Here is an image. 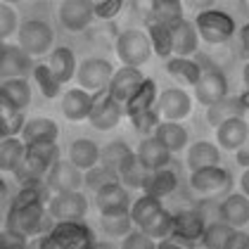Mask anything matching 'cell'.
I'll list each match as a JSON object with an SVG mask.
<instances>
[{
  "label": "cell",
  "instance_id": "obj_1",
  "mask_svg": "<svg viewBox=\"0 0 249 249\" xmlns=\"http://www.w3.org/2000/svg\"><path fill=\"white\" fill-rule=\"evenodd\" d=\"M55 218L48 213L45 204H26V207H17V204H10L7 216H5V228L21 232L26 237H38L40 232H50L55 228L53 223Z\"/></svg>",
  "mask_w": 249,
  "mask_h": 249
},
{
  "label": "cell",
  "instance_id": "obj_2",
  "mask_svg": "<svg viewBox=\"0 0 249 249\" xmlns=\"http://www.w3.org/2000/svg\"><path fill=\"white\" fill-rule=\"evenodd\" d=\"M116 57L124 62V67L140 69L147 59L152 57V43L150 36H145L138 29H126L116 36Z\"/></svg>",
  "mask_w": 249,
  "mask_h": 249
},
{
  "label": "cell",
  "instance_id": "obj_3",
  "mask_svg": "<svg viewBox=\"0 0 249 249\" xmlns=\"http://www.w3.org/2000/svg\"><path fill=\"white\" fill-rule=\"evenodd\" d=\"M195 29H197L202 40H207L209 45H218V43H226L232 36L235 21L223 10H202L195 17Z\"/></svg>",
  "mask_w": 249,
  "mask_h": 249
},
{
  "label": "cell",
  "instance_id": "obj_4",
  "mask_svg": "<svg viewBox=\"0 0 249 249\" xmlns=\"http://www.w3.org/2000/svg\"><path fill=\"white\" fill-rule=\"evenodd\" d=\"M124 112H126V107L109 95V88H102V90L93 93V109H90L88 121L97 131H109L121 124Z\"/></svg>",
  "mask_w": 249,
  "mask_h": 249
},
{
  "label": "cell",
  "instance_id": "obj_5",
  "mask_svg": "<svg viewBox=\"0 0 249 249\" xmlns=\"http://www.w3.org/2000/svg\"><path fill=\"white\" fill-rule=\"evenodd\" d=\"M114 76V67L102 57H88L83 59L78 64V71H76V78H78V86L83 90H102L109 86V81Z\"/></svg>",
  "mask_w": 249,
  "mask_h": 249
},
{
  "label": "cell",
  "instance_id": "obj_6",
  "mask_svg": "<svg viewBox=\"0 0 249 249\" xmlns=\"http://www.w3.org/2000/svg\"><path fill=\"white\" fill-rule=\"evenodd\" d=\"M53 45V29L43 19H26L19 26V48L29 55H45Z\"/></svg>",
  "mask_w": 249,
  "mask_h": 249
},
{
  "label": "cell",
  "instance_id": "obj_7",
  "mask_svg": "<svg viewBox=\"0 0 249 249\" xmlns=\"http://www.w3.org/2000/svg\"><path fill=\"white\" fill-rule=\"evenodd\" d=\"M88 211V199L83 192H62V195H53L50 204H48V213L55 221H81Z\"/></svg>",
  "mask_w": 249,
  "mask_h": 249
},
{
  "label": "cell",
  "instance_id": "obj_8",
  "mask_svg": "<svg viewBox=\"0 0 249 249\" xmlns=\"http://www.w3.org/2000/svg\"><path fill=\"white\" fill-rule=\"evenodd\" d=\"M45 183L50 185V190L62 195V192H78V188L86 183L83 173L78 166H74L71 161H55L50 166V171L45 176Z\"/></svg>",
  "mask_w": 249,
  "mask_h": 249
},
{
  "label": "cell",
  "instance_id": "obj_9",
  "mask_svg": "<svg viewBox=\"0 0 249 249\" xmlns=\"http://www.w3.org/2000/svg\"><path fill=\"white\" fill-rule=\"evenodd\" d=\"M190 188L199 195H218L232 188V176L223 166H209L190 176Z\"/></svg>",
  "mask_w": 249,
  "mask_h": 249
},
{
  "label": "cell",
  "instance_id": "obj_10",
  "mask_svg": "<svg viewBox=\"0 0 249 249\" xmlns=\"http://www.w3.org/2000/svg\"><path fill=\"white\" fill-rule=\"evenodd\" d=\"M95 204L100 216L107 213H128L131 211V195L124 183H109L95 192Z\"/></svg>",
  "mask_w": 249,
  "mask_h": 249
},
{
  "label": "cell",
  "instance_id": "obj_11",
  "mask_svg": "<svg viewBox=\"0 0 249 249\" xmlns=\"http://www.w3.org/2000/svg\"><path fill=\"white\" fill-rule=\"evenodd\" d=\"M95 17V2L90 0H67L59 5V21L69 31H83Z\"/></svg>",
  "mask_w": 249,
  "mask_h": 249
},
{
  "label": "cell",
  "instance_id": "obj_12",
  "mask_svg": "<svg viewBox=\"0 0 249 249\" xmlns=\"http://www.w3.org/2000/svg\"><path fill=\"white\" fill-rule=\"evenodd\" d=\"M228 95V81H226V74L221 69H209V71H202V78L197 81L195 86V97L199 105L204 107H211L213 102L223 100Z\"/></svg>",
  "mask_w": 249,
  "mask_h": 249
},
{
  "label": "cell",
  "instance_id": "obj_13",
  "mask_svg": "<svg viewBox=\"0 0 249 249\" xmlns=\"http://www.w3.org/2000/svg\"><path fill=\"white\" fill-rule=\"evenodd\" d=\"M157 109L164 121H183L185 116L190 114L192 109V100L183 88H166L159 100H157Z\"/></svg>",
  "mask_w": 249,
  "mask_h": 249
},
{
  "label": "cell",
  "instance_id": "obj_14",
  "mask_svg": "<svg viewBox=\"0 0 249 249\" xmlns=\"http://www.w3.org/2000/svg\"><path fill=\"white\" fill-rule=\"evenodd\" d=\"M145 74L140 71V69H135V67H121V69H116L112 81H109V95L114 97L116 102H121V105H126L131 97L135 95V90L142 86V81H145Z\"/></svg>",
  "mask_w": 249,
  "mask_h": 249
},
{
  "label": "cell",
  "instance_id": "obj_15",
  "mask_svg": "<svg viewBox=\"0 0 249 249\" xmlns=\"http://www.w3.org/2000/svg\"><path fill=\"white\" fill-rule=\"evenodd\" d=\"M31 69V55L24 53L19 45L2 43L0 45V74L5 81L10 78H24V74Z\"/></svg>",
  "mask_w": 249,
  "mask_h": 249
},
{
  "label": "cell",
  "instance_id": "obj_16",
  "mask_svg": "<svg viewBox=\"0 0 249 249\" xmlns=\"http://www.w3.org/2000/svg\"><path fill=\"white\" fill-rule=\"evenodd\" d=\"M207 228V223L202 221V216L197 211H178L173 213V228L171 235L176 242H197L202 240V232Z\"/></svg>",
  "mask_w": 249,
  "mask_h": 249
},
{
  "label": "cell",
  "instance_id": "obj_17",
  "mask_svg": "<svg viewBox=\"0 0 249 249\" xmlns=\"http://www.w3.org/2000/svg\"><path fill=\"white\" fill-rule=\"evenodd\" d=\"M171 31V43H173V53L178 57H188L197 53V43H199V34L195 29V21H188L185 17L178 21H173L169 26Z\"/></svg>",
  "mask_w": 249,
  "mask_h": 249
},
{
  "label": "cell",
  "instance_id": "obj_18",
  "mask_svg": "<svg viewBox=\"0 0 249 249\" xmlns=\"http://www.w3.org/2000/svg\"><path fill=\"white\" fill-rule=\"evenodd\" d=\"M218 216L223 223H228L230 228H242L249 223V197L242 192L228 195L221 207H218Z\"/></svg>",
  "mask_w": 249,
  "mask_h": 249
},
{
  "label": "cell",
  "instance_id": "obj_19",
  "mask_svg": "<svg viewBox=\"0 0 249 249\" xmlns=\"http://www.w3.org/2000/svg\"><path fill=\"white\" fill-rule=\"evenodd\" d=\"M59 107H62V114L69 121H83L90 116V109H93V93H88L83 88H71L62 95Z\"/></svg>",
  "mask_w": 249,
  "mask_h": 249
},
{
  "label": "cell",
  "instance_id": "obj_20",
  "mask_svg": "<svg viewBox=\"0 0 249 249\" xmlns=\"http://www.w3.org/2000/svg\"><path fill=\"white\" fill-rule=\"evenodd\" d=\"M138 161L147 169V171H161L169 161H171V152L157 140V138H145L140 145H138Z\"/></svg>",
  "mask_w": 249,
  "mask_h": 249
},
{
  "label": "cell",
  "instance_id": "obj_21",
  "mask_svg": "<svg viewBox=\"0 0 249 249\" xmlns=\"http://www.w3.org/2000/svg\"><path fill=\"white\" fill-rule=\"evenodd\" d=\"M245 112L247 109H245L240 95H226L223 100H218L211 107H207V124L213 126V128H218L221 124H226L230 119H242Z\"/></svg>",
  "mask_w": 249,
  "mask_h": 249
},
{
  "label": "cell",
  "instance_id": "obj_22",
  "mask_svg": "<svg viewBox=\"0 0 249 249\" xmlns=\"http://www.w3.org/2000/svg\"><path fill=\"white\" fill-rule=\"evenodd\" d=\"M133 159H135V152L124 140H114V142L105 145V147H102V154H100V164H102L105 169H109L112 173H116L119 178H121L124 169H126Z\"/></svg>",
  "mask_w": 249,
  "mask_h": 249
},
{
  "label": "cell",
  "instance_id": "obj_23",
  "mask_svg": "<svg viewBox=\"0 0 249 249\" xmlns=\"http://www.w3.org/2000/svg\"><path fill=\"white\" fill-rule=\"evenodd\" d=\"M216 138H218V145L221 147L237 152L249 140V124L245 119H230V121L221 124L216 128Z\"/></svg>",
  "mask_w": 249,
  "mask_h": 249
},
{
  "label": "cell",
  "instance_id": "obj_24",
  "mask_svg": "<svg viewBox=\"0 0 249 249\" xmlns=\"http://www.w3.org/2000/svg\"><path fill=\"white\" fill-rule=\"evenodd\" d=\"M48 235L62 249V247H67V245L81 242V240H90L93 237V230L88 228L83 221H55V228L50 230Z\"/></svg>",
  "mask_w": 249,
  "mask_h": 249
},
{
  "label": "cell",
  "instance_id": "obj_25",
  "mask_svg": "<svg viewBox=\"0 0 249 249\" xmlns=\"http://www.w3.org/2000/svg\"><path fill=\"white\" fill-rule=\"evenodd\" d=\"M100 154H102V150L97 147L93 140L78 138V140L71 142V147H69V161H71L74 166H78L81 171H90L93 166H97Z\"/></svg>",
  "mask_w": 249,
  "mask_h": 249
},
{
  "label": "cell",
  "instance_id": "obj_26",
  "mask_svg": "<svg viewBox=\"0 0 249 249\" xmlns=\"http://www.w3.org/2000/svg\"><path fill=\"white\" fill-rule=\"evenodd\" d=\"M188 166L190 171H202V169H209V166H221V152L216 145H211L207 140H199V142H192V147L188 150Z\"/></svg>",
  "mask_w": 249,
  "mask_h": 249
},
{
  "label": "cell",
  "instance_id": "obj_27",
  "mask_svg": "<svg viewBox=\"0 0 249 249\" xmlns=\"http://www.w3.org/2000/svg\"><path fill=\"white\" fill-rule=\"evenodd\" d=\"M154 138L169 150V152H180L188 145V131L178 121H161L154 131Z\"/></svg>",
  "mask_w": 249,
  "mask_h": 249
},
{
  "label": "cell",
  "instance_id": "obj_28",
  "mask_svg": "<svg viewBox=\"0 0 249 249\" xmlns=\"http://www.w3.org/2000/svg\"><path fill=\"white\" fill-rule=\"evenodd\" d=\"M157 100H159L157 83H154L152 78H145V81H142V86L135 90V95L124 105V107H126V114L135 116V114H140V112H147V109L157 107Z\"/></svg>",
  "mask_w": 249,
  "mask_h": 249
},
{
  "label": "cell",
  "instance_id": "obj_29",
  "mask_svg": "<svg viewBox=\"0 0 249 249\" xmlns=\"http://www.w3.org/2000/svg\"><path fill=\"white\" fill-rule=\"evenodd\" d=\"M26 157V142L19 138H5L0 140V169L5 173H15L17 166Z\"/></svg>",
  "mask_w": 249,
  "mask_h": 249
},
{
  "label": "cell",
  "instance_id": "obj_30",
  "mask_svg": "<svg viewBox=\"0 0 249 249\" xmlns=\"http://www.w3.org/2000/svg\"><path fill=\"white\" fill-rule=\"evenodd\" d=\"M59 135V126L53 121V119H45V116H38V119H31L26 121L24 131H21V140L24 142H38V140H55L57 142Z\"/></svg>",
  "mask_w": 249,
  "mask_h": 249
},
{
  "label": "cell",
  "instance_id": "obj_31",
  "mask_svg": "<svg viewBox=\"0 0 249 249\" xmlns=\"http://www.w3.org/2000/svg\"><path fill=\"white\" fill-rule=\"evenodd\" d=\"M50 69L59 83H67L76 76V55L71 48H57L53 55H50Z\"/></svg>",
  "mask_w": 249,
  "mask_h": 249
},
{
  "label": "cell",
  "instance_id": "obj_32",
  "mask_svg": "<svg viewBox=\"0 0 249 249\" xmlns=\"http://www.w3.org/2000/svg\"><path fill=\"white\" fill-rule=\"evenodd\" d=\"M178 185V178L176 173L169 171V169H161V171H154L145 185V195H150L154 199H164L166 195H171Z\"/></svg>",
  "mask_w": 249,
  "mask_h": 249
},
{
  "label": "cell",
  "instance_id": "obj_33",
  "mask_svg": "<svg viewBox=\"0 0 249 249\" xmlns=\"http://www.w3.org/2000/svg\"><path fill=\"white\" fill-rule=\"evenodd\" d=\"M150 15L154 24H161L169 29L173 21L183 19V5L178 0H154L150 5Z\"/></svg>",
  "mask_w": 249,
  "mask_h": 249
},
{
  "label": "cell",
  "instance_id": "obj_34",
  "mask_svg": "<svg viewBox=\"0 0 249 249\" xmlns=\"http://www.w3.org/2000/svg\"><path fill=\"white\" fill-rule=\"evenodd\" d=\"M171 228H173V213L171 211H166V209H161V211H157L152 218L147 221V223H142L140 226V232H145L147 237H152V240H166L169 235H171Z\"/></svg>",
  "mask_w": 249,
  "mask_h": 249
},
{
  "label": "cell",
  "instance_id": "obj_35",
  "mask_svg": "<svg viewBox=\"0 0 249 249\" xmlns=\"http://www.w3.org/2000/svg\"><path fill=\"white\" fill-rule=\"evenodd\" d=\"M166 71L171 76L180 78L190 86H197V81L202 78V69L195 59H185V57H173V59H166Z\"/></svg>",
  "mask_w": 249,
  "mask_h": 249
},
{
  "label": "cell",
  "instance_id": "obj_36",
  "mask_svg": "<svg viewBox=\"0 0 249 249\" xmlns=\"http://www.w3.org/2000/svg\"><path fill=\"white\" fill-rule=\"evenodd\" d=\"M48 171H50V166H48L45 161H40L36 157L26 154L24 161H21L19 166H17V171H15V178H17L19 185H26V183H34V180H43V178L48 176Z\"/></svg>",
  "mask_w": 249,
  "mask_h": 249
},
{
  "label": "cell",
  "instance_id": "obj_37",
  "mask_svg": "<svg viewBox=\"0 0 249 249\" xmlns=\"http://www.w3.org/2000/svg\"><path fill=\"white\" fill-rule=\"evenodd\" d=\"M0 95L10 97L21 112H24V109L29 107V102H31V86H29L26 78H10V81H2Z\"/></svg>",
  "mask_w": 249,
  "mask_h": 249
},
{
  "label": "cell",
  "instance_id": "obj_38",
  "mask_svg": "<svg viewBox=\"0 0 249 249\" xmlns=\"http://www.w3.org/2000/svg\"><path fill=\"white\" fill-rule=\"evenodd\" d=\"M164 209V204H161V199H154L150 195H142V197H138L133 204H131V221H133L135 228H140L142 223H147L150 218H152L157 211Z\"/></svg>",
  "mask_w": 249,
  "mask_h": 249
},
{
  "label": "cell",
  "instance_id": "obj_39",
  "mask_svg": "<svg viewBox=\"0 0 249 249\" xmlns=\"http://www.w3.org/2000/svg\"><path fill=\"white\" fill-rule=\"evenodd\" d=\"M232 232H235V230L230 228L228 223H223V221L209 223V226L204 228V232H202V245L207 249H223Z\"/></svg>",
  "mask_w": 249,
  "mask_h": 249
},
{
  "label": "cell",
  "instance_id": "obj_40",
  "mask_svg": "<svg viewBox=\"0 0 249 249\" xmlns=\"http://www.w3.org/2000/svg\"><path fill=\"white\" fill-rule=\"evenodd\" d=\"M100 223L107 235H114V237H126L133 232L131 213H107V216H100Z\"/></svg>",
  "mask_w": 249,
  "mask_h": 249
},
{
  "label": "cell",
  "instance_id": "obj_41",
  "mask_svg": "<svg viewBox=\"0 0 249 249\" xmlns=\"http://www.w3.org/2000/svg\"><path fill=\"white\" fill-rule=\"evenodd\" d=\"M150 43H152V50L159 57L169 59L173 55V43H171V31L161 24H154L150 21Z\"/></svg>",
  "mask_w": 249,
  "mask_h": 249
},
{
  "label": "cell",
  "instance_id": "obj_42",
  "mask_svg": "<svg viewBox=\"0 0 249 249\" xmlns=\"http://www.w3.org/2000/svg\"><path fill=\"white\" fill-rule=\"evenodd\" d=\"M150 176H152V171H147V169L138 161V154H135V159L124 169V173H121V183H124L126 188H140V190H145Z\"/></svg>",
  "mask_w": 249,
  "mask_h": 249
},
{
  "label": "cell",
  "instance_id": "obj_43",
  "mask_svg": "<svg viewBox=\"0 0 249 249\" xmlns=\"http://www.w3.org/2000/svg\"><path fill=\"white\" fill-rule=\"evenodd\" d=\"M26 154L36 157L40 161H45L48 166H53L59 161V145L55 140H38V142H26Z\"/></svg>",
  "mask_w": 249,
  "mask_h": 249
},
{
  "label": "cell",
  "instance_id": "obj_44",
  "mask_svg": "<svg viewBox=\"0 0 249 249\" xmlns=\"http://www.w3.org/2000/svg\"><path fill=\"white\" fill-rule=\"evenodd\" d=\"M34 78H36V83H38L40 93L45 97H57L59 95V83L55 74H53V69H50V64H38L36 69H34Z\"/></svg>",
  "mask_w": 249,
  "mask_h": 249
},
{
  "label": "cell",
  "instance_id": "obj_45",
  "mask_svg": "<svg viewBox=\"0 0 249 249\" xmlns=\"http://www.w3.org/2000/svg\"><path fill=\"white\" fill-rule=\"evenodd\" d=\"M164 119H161V114H159V109L157 107H152V109H147V112H140V114L131 116V124H133V128L138 131V133L142 135H150L157 131V126L161 124Z\"/></svg>",
  "mask_w": 249,
  "mask_h": 249
},
{
  "label": "cell",
  "instance_id": "obj_46",
  "mask_svg": "<svg viewBox=\"0 0 249 249\" xmlns=\"http://www.w3.org/2000/svg\"><path fill=\"white\" fill-rule=\"evenodd\" d=\"M109 183H121V178L112 173L109 169H105L102 164H97L93 166L90 171H86V185L90 188V190H100V188H105V185H109Z\"/></svg>",
  "mask_w": 249,
  "mask_h": 249
},
{
  "label": "cell",
  "instance_id": "obj_47",
  "mask_svg": "<svg viewBox=\"0 0 249 249\" xmlns=\"http://www.w3.org/2000/svg\"><path fill=\"white\" fill-rule=\"evenodd\" d=\"M17 21H19L17 19V12L10 5L0 2V38H10L15 34V29H17Z\"/></svg>",
  "mask_w": 249,
  "mask_h": 249
},
{
  "label": "cell",
  "instance_id": "obj_48",
  "mask_svg": "<svg viewBox=\"0 0 249 249\" xmlns=\"http://www.w3.org/2000/svg\"><path fill=\"white\" fill-rule=\"evenodd\" d=\"M24 126H26L24 112L10 116V119H0V135H2V140H5V138H15L17 133H21Z\"/></svg>",
  "mask_w": 249,
  "mask_h": 249
},
{
  "label": "cell",
  "instance_id": "obj_49",
  "mask_svg": "<svg viewBox=\"0 0 249 249\" xmlns=\"http://www.w3.org/2000/svg\"><path fill=\"white\" fill-rule=\"evenodd\" d=\"M29 247V237L21 235V232H15L10 228H2L0 232V249H26Z\"/></svg>",
  "mask_w": 249,
  "mask_h": 249
},
{
  "label": "cell",
  "instance_id": "obj_50",
  "mask_svg": "<svg viewBox=\"0 0 249 249\" xmlns=\"http://www.w3.org/2000/svg\"><path fill=\"white\" fill-rule=\"evenodd\" d=\"M119 249H157L152 237H147L145 232H140V230H133L131 235H126L124 237V245Z\"/></svg>",
  "mask_w": 249,
  "mask_h": 249
},
{
  "label": "cell",
  "instance_id": "obj_51",
  "mask_svg": "<svg viewBox=\"0 0 249 249\" xmlns=\"http://www.w3.org/2000/svg\"><path fill=\"white\" fill-rule=\"evenodd\" d=\"M121 10H124V0H102V2H95L97 19H112Z\"/></svg>",
  "mask_w": 249,
  "mask_h": 249
},
{
  "label": "cell",
  "instance_id": "obj_52",
  "mask_svg": "<svg viewBox=\"0 0 249 249\" xmlns=\"http://www.w3.org/2000/svg\"><path fill=\"white\" fill-rule=\"evenodd\" d=\"M223 249H249V232L235 230V232L228 237V242H226Z\"/></svg>",
  "mask_w": 249,
  "mask_h": 249
},
{
  "label": "cell",
  "instance_id": "obj_53",
  "mask_svg": "<svg viewBox=\"0 0 249 249\" xmlns=\"http://www.w3.org/2000/svg\"><path fill=\"white\" fill-rule=\"evenodd\" d=\"M26 249H59V245L50 235H38V237L29 240V247Z\"/></svg>",
  "mask_w": 249,
  "mask_h": 249
},
{
  "label": "cell",
  "instance_id": "obj_54",
  "mask_svg": "<svg viewBox=\"0 0 249 249\" xmlns=\"http://www.w3.org/2000/svg\"><path fill=\"white\" fill-rule=\"evenodd\" d=\"M235 159H237V164H240L242 169H249V140L237 150V157H235Z\"/></svg>",
  "mask_w": 249,
  "mask_h": 249
},
{
  "label": "cell",
  "instance_id": "obj_55",
  "mask_svg": "<svg viewBox=\"0 0 249 249\" xmlns=\"http://www.w3.org/2000/svg\"><path fill=\"white\" fill-rule=\"evenodd\" d=\"M240 40H242V55L249 59V24L247 26H242V31H240Z\"/></svg>",
  "mask_w": 249,
  "mask_h": 249
},
{
  "label": "cell",
  "instance_id": "obj_56",
  "mask_svg": "<svg viewBox=\"0 0 249 249\" xmlns=\"http://www.w3.org/2000/svg\"><path fill=\"white\" fill-rule=\"evenodd\" d=\"M93 247H95V240L90 237V240H81V242L67 245V247H62V249H93Z\"/></svg>",
  "mask_w": 249,
  "mask_h": 249
},
{
  "label": "cell",
  "instance_id": "obj_57",
  "mask_svg": "<svg viewBox=\"0 0 249 249\" xmlns=\"http://www.w3.org/2000/svg\"><path fill=\"white\" fill-rule=\"evenodd\" d=\"M157 249H185V247H183L180 242H176V240H169V237H166V240H161V242L157 245Z\"/></svg>",
  "mask_w": 249,
  "mask_h": 249
},
{
  "label": "cell",
  "instance_id": "obj_58",
  "mask_svg": "<svg viewBox=\"0 0 249 249\" xmlns=\"http://www.w3.org/2000/svg\"><path fill=\"white\" fill-rule=\"evenodd\" d=\"M240 185H242V195H247V197H249V169H245V173H242V180H240Z\"/></svg>",
  "mask_w": 249,
  "mask_h": 249
},
{
  "label": "cell",
  "instance_id": "obj_59",
  "mask_svg": "<svg viewBox=\"0 0 249 249\" xmlns=\"http://www.w3.org/2000/svg\"><path fill=\"white\" fill-rule=\"evenodd\" d=\"M240 100H242V105H245V109L249 112V88H245L242 93H240Z\"/></svg>",
  "mask_w": 249,
  "mask_h": 249
},
{
  "label": "cell",
  "instance_id": "obj_60",
  "mask_svg": "<svg viewBox=\"0 0 249 249\" xmlns=\"http://www.w3.org/2000/svg\"><path fill=\"white\" fill-rule=\"evenodd\" d=\"M93 249H116L112 242H95V247Z\"/></svg>",
  "mask_w": 249,
  "mask_h": 249
},
{
  "label": "cell",
  "instance_id": "obj_61",
  "mask_svg": "<svg viewBox=\"0 0 249 249\" xmlns=\"http://www.w3.org/2000/svg\"><path fill=\"white\" fill-rule=\"evenodd\" d=\"M242 78H245V88H249V62L245 64V69H242Z\"/></svg>",
  "mask_w": 249,
  "mask_h": 249
},
{
  "label": "cell",
  "instance_id": "obj_62",
  "mask_svg": "<svg viewBox=\"0 0 249 249\" xmlns=\"http://www.w3.org/2000/svg\"><path fill=\"white\" fill-rule=\"evenodd\" d=\"M204 249H207V247H204Z\"/></svg>",
  "mask_w": 249,
  "mask_h": 249
}]
</instances>
